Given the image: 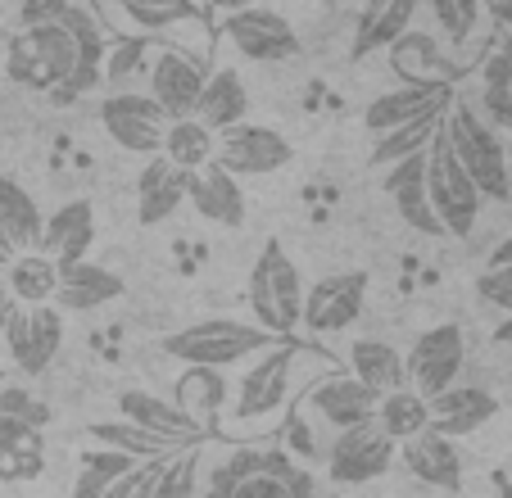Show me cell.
<instances>
[{
    "instance_id": "6da1fadb",
    "label": "cell",
    "mask_w": 512,
    "mask_h": 498,
    "mask_svg": "<svg viewBox=\"0 0 512 498\" xmlns=\"http://www.w3.org/2000/svg\"><path fill=\"white\" fill-rule=\"evenodd\" d=\"M445 136H449V150L454 159L463 163V173L476 182L481 200H508L512 191V177H508V154H503V141L467 96L449 100V114H445Z\"/></svg>"
},
{
    "instance_id": "7a4b0ae2",
    "label": "cell",
    "mask_w": 512,
    "mask_h": 498,
    "mask_svg": "<svg viewBox=\"0 0 512 498\" xmlns=\"http://www.w3.org/2000/svg\"><path fill=\"white\" fill-rule=\"evenodd\" d=\"M272 345H277V336H268V331L254 322H241V317H209V322L182 326V331L159 340V349H164L168 358H177V363L218 367V372H227L232 363L263 354V349H272Z\"/></svg>"
},
{
    "instance_id": "3957f363",
    "label": "cell",
    "mask_w": 512,
    "mask_h": 498,
    "mask_svg": "<svg viewBox=\"0 0 512 498\" xmlns=\"http://www.w3.org/2000/svg\"><path fill=\"white\" fill-rule=\"evenodd\" d=\"M250 313L254 326L277 340H286L304 317V272L281 249V240H268L250 268Z\"/></svg>"
},
{
    "instance_id": "277c9868",
    "label": "cell",
    "mask_w": 512,
    "mask_h": 498,
    "mask_svg": "<svg viewBox=\"0 0 512 498\" xmlns=\"http://www.w3.org/2000/svg\"><path fill=\"white\" fill-rule=\"evenodd\" d=\"M422 168H426V195H431V209L435 218H440V227H445V236H472L476 218H481V191H476V182L463 173V163L454 159V150H449V136L445 127L431 136V145L422 150Z\"/></svg>"
},
{
    "instance_id": "5b68a950",
    "label": "cell",
    "mask_w": 512,
    "mask_h": 498,
    "mask_svg": "<svg viewBox=\"0 0 512 498\" xmlns=\"http://www.w3.org/2000/svg\"><path fill=\"white\" fill-rule=\"evenodd\" d=\"M10 77L19 87H32V91H55L64 77H73L82 64L78 46L68 37L59 23H41V28H23L19 37L10 41V59H5Z\"/></svg>"
},
{
    "instance_id": "8992f818",
    "label": "cell",
    "mask_w": 512,
    "mask_h": 498,
    "mask_svg": "<svg viewBox=\"0 0 512 498\" xmlns=\"http://www.w3.org/2000/svg\"><path fill=\"white\" fill-rule=\"evenodd\" d=\"M295 358H300V345L290 340H277L272 349L254 354L250 372L236 381V422H263L277 408H286L290 385H295Z\"/></svg>"
},
{
    "instance_id": "52a82bcc",
    "label": "cell",
    "mask_w": 512,
    "mask_h": 498,
    "mask_svg": "<svg viewBox=\"0 0 512 498\" xmlns=\"http://www.w3.org/2000/svg\"><path fill=\"white\" fill-rule=\"evenodd\" d=\"M463 363H467V336H463V326H454V322L431 326V331H422V336L413 340V349H408V358H404L408 390H417L422 399H435L440 390L458 385V376H463Z\"/></svg>"
},
{
    "instance_id": "ba28073f",
    "label": "cell",
    "mask_w": 512,
    "mask_h": 498,
    "mask_svg": "<svg viewBox=\"0 0 512 498\" xmlns=\"http://www.w3.org/2000/svg\"><path fill=\"white\" fill-rule=\"evenodd\" d=\"M59 345H64V313L55 304H14L5 322V349L28 381H37L55 363Z\"/></svg>"
},
{
    "instance_id": "9c48e42d",
    "label": "cell",
    "mask_w": 512,
    "mask_h": 498,
    "mask_svg": "<svg viewBox=\"0 0 512 498\" xmlns=\"http://www.w3.org/2000/svg\"><path fill=\"white\" fill-rule=\"evenodd\" d=\"M295 150L290 141L277 132V127L263 123H236L227 132H218V145H213V163L227 168L232 177H268L290 168Z\"/></svg>"
},
{
    "instance_id": "30bf717a",
    "label": "cell",
    "mask_w": 512,
    "mask_h": 498,
    "mask_svg": "<svg viewBox=\"0 0 512 498\" xmlns=\"http://www.w3.org/2000/svg\"><path fill=\"white\" fill-rule=\"evenodd\" d=\"M100 123H105L109 141L123 145L127 154H145V159L164 154L168 114L150 96H136V91H114V96L100 100Z\"/></svg>"
},
{
    "instance_id": "8fae6325",
    "label": "cell",
    "mask_w": 512,
    "mask_h": 498,
    "mask_svg": "<svg viewBox=\"0 0 512 498\" xmlns=\"http://www.w3.org/2000/svg\"><path fill=\"white\" fill-rule=\"evenodd\" d=\"M399 458V444L381 431L377 422L349 426V431H336V444L327 453V471L336 485H368V480H381Z\"/></svg>"
},
{
    "instance_id": "7c38bea8",
    "label": "cell",
    "mask_w": 512,
    "mask_h": 498,
    "mask_svg": "<svg viewBox=\"0 0 512 498\" xmlns=\"http://www.w3.org/2000/svg\"><path fill=\"white\" fill-rule=\"evenodd\" d=\"M209 73L213 68L200 55H191V50H159L155 64H150V91L145 96L164 109L168 123L195 118V105H200V91L209 82Z\"/></svg>"
},
{
    "instance_id": "4fadbf2b",
    "label": "cell",
    "mask_w": 512,
    "mask_h": 498,
    "mask_svg": "<svg viewBox=\"0 0 512 498\" xmlns=\"http://www.w3.org/2000/svg\"><path fill=\"white\" fill-rule=\"evenodd\" d=\"M368 308V272H336V277L318 281L313 290H304V317L313 336H336L363 317Z\"/></svg>"
},
{
    "instance_id": "5bb4252c",
    "label": "cell",
    "mask_w": 512,
    "mask_h": 498,
    "mask_svg": "<svg viewBox=\"0 0 512 498\" xmlns=\"http://www.w3.org/2000/svg\"><path fill=\"white\" fill-rule=\"evenodd\" d=\"M223 37L241 50L254 64H281L300 50V37L281 19L277 10H263V5H250V10L223 14Z\"/></svg>"
},
{
    "instance_id": "9a60e30c",
    "label": "cell",
    "mask_w": 512,
    "mask_h": 498,
    "mask_svg": "<svg viewBox=\"0 0 512 498\" xmlns=\"http://www.w3.org/2000/svg\"><path fill=\"white\" fill-rule=\"evenodd\" d=\"M227 462H232V471H236L232 498H300L304 494L300 467L281 449H250Z\"/></svg>"
},
{
    "instance_id": "2e32d148",
    "label": "cell",
    "mask_w": 512,
    "mask_h": 498,
    "mask_svg": "<svg viewBox=\"0 0 512 498\" xmlns=\"http://www.w3.org/2000/svg\"><path fill=\"white\" fill-rule=\"evenodd\" d=\"M386 55H390V73L404 87H454V77H458V64L445 55V46L431 32L408 28Z\"/></svg>"
},
{
    "instance_id": "e0dca14e",
    "label": "cell",
    "mask_w": 512,
    "mask_h": 498,
    "mask_svg": "<svg viewBox=\"0 0 512 498\" xmlns=\"http://www.w3.org/2000/svg\"><path fill=\"white\" fill-rule=\"evenodd\" d=\"M426 417H431V431L463 440V435H476L485 422L499 417V399L485 385H449L435 399H426Z\"/></svg>"
},
{
    "instance_id": "ac0fdd59",
    "label": "cell",
    "mask_w": 512,
    "mask_h": 498,
    "mask_svg": "<svg viewBox=\"0 0 512 498\" xmlns=\"http://www.w3.org/2000/svg\"><path fill=\"white\" fill-rule=\"evenodd\" d=\"M377 403H381V394L368 390L363 381H354L349 372L322 376L309 390V408L318 412L331 431H349V426L372 422V417H377Z\"/></svg>"
},
{
    "instance_id": "d6986e66",
    "label": "cell",
    "mask_w": 512,
    "mask_h": 498,
    "mask_svg": "<svg viewBox=\"0 0 512 498\" xmlns=\"http://www.w3.org/2000/svg\"><path fill=\"white\" fill-rule=\"evenodd\" d=\"M91 240H96V209H91L87 200H68V204H59V209L46 213L37 254H46L50 263L68 268V263L87 259Z\"/></svg>"
},
{
    "instance_id": "ffe728a7",
    "label": "cell",
    "mask_w": 512,
    "mask_h": 498,
    "mask_svg": "<svg viewBox=\"0 0 512 498\" xmlns=\"http://www.w3.org/2000/svg\"><path fill=\"white\" fill-rule=\"evenodd\" d=\"M399 458H404V467L431 489L458 494V485H463V453H458V444L449 440V435L431 431V426H426L422 435L399 444Z\"/></svg>"
},
{
    "instance_id": "44dd1931",
    "label": "cell",
    "mask_w": 512,
    "mask_h": 498,
    "mask_svg": "<svg viewBox=\"0 0 512 498\" xmlns=\"http://www.w3.org/2000/svg\"><path fill=\"white\" fill-rule=\"evenodd\" d=\"M386 195L395 204V213L404 218V227L422 231V236H445L440 218L431 209V195H426V168H422V154H408V159L390 163L386 168Z\"/></svg>"
},
{
    "instance_id": "7402d4cb",
    "label": "cell",
    "mask_w": 512,
    "mask_h": 498,
    "mask_svg": "<svg viewBox=\"0 0 512 498\" xmlns=\"http://www.w3.org/2000/svg\"><path fill=\"white\" fill-rule=\"evenodd\" d=\"M186 186H191V173L177 168V163H168L164 154H155V159L141 168V177H136V222H141V227H155V222L173 218L186 204Z\"/></svg>"
},
{
    "instance_id": "603a6c76",
    "label": "cell",
    "mask_w": 512,
    "mask_h": 498,
    "mask_svg": "<svg viewBox=\"0 0 512 498\" xmlns=\"http://www.w3.org/2000/svg\"><path fill=\"white\" fill-rule=\"evenodd\" d=\"M123 290H127L123 277H114L109 268L82 259V263L59 268V286H55V299H50V304H55L59 313H96V308L123 299Z\"/></svg>"
},
{
    "instance_id": "cb8c5ba5",
    "label": "cell",
    "mask_w": 512,
    "mask_h": 498,
    "mask_svg": "<svg viewBox=\"0 0 512 498\" xmlns=\"http://www.w3.org/2000/svg\"><path fill=\"white\" fill-rule=\"evenodd\" d=\"M186 200L200 218L218 222V227L236 231L245 222V191H241V177H232L227 168L218 163H204L200 173H191V186H186Z\"/></svg>"
},
{
    "instance_id": "d4e9b609",
    "label": "cell",
    "mask_w": 512,
    "mask_h": 498,
    "mask_svg": "<svg viewBox=\"0 0 512 498\" xmlns=\"http://www.w3.org/2000/svg\"><path fill=\"white\" fill-rule=\"evenodd\" d=\"M118 417L145 426V431H155V435H164V440L186 444V449H195V444L204 440V426H195L173 399H159V394H150V390H123L118 394Z\"/></svg>"
},
{
    "instance_id": "484cf974",
    "label": "cell",
    "mask_w": 512,
    "mask_h": 498,
    "mask_svg": "<svg viewBox=\"0 0 512 498\" xmlns=\"http://www.w3.org/2000/svg\"><path fill=\"white\" fill-rule=\"evenodd\" d=\"M417 10H422V0H368V5L358 10L349 55L368 59V55H377V50H390L408 32V23L417 19Z\"/></svg>"
},
{
    "instance_id": "4316f807",
    "label": "cell",
    "mask_w": 512,
    "mask_h": 498,
    "mask_svg": "<svg viewBox=\"0 0 512 498\" xmlns=\"http://www.w3.org/2000/svg\"><path fill=\"white\" fill-rule=\"evenodd\" d=\"M46 213L32 200V191L14 177H0V249L10 254H32L41 245Z\"/></svg>"
},
{
    "instance_id": "83f0119b",
    "label": "cell",
    "mask_w": 512,
    "mask_h": 498,
    "mask_svg": "<svg viewBox=\"0 0 512 498\" xmlns=\"http://www.w3.org/2000/svg\"><path fill=\"white\" fill-rule=\"evenodd\" d=\"M449 100H454V87H399V91H386V96H377L368 109H363V123H368V132L386 136L395 132V127L413 123V118L431 114V109H445Z\"/></svg>"
},
{
    "instance_id": "f1b7e54d",
    "label": "cell",
    "mask_w": 512,
    "mask_h": 498,
    "mask_svg": "<svg viewBox=\"0 0 512 498\" xmlns=\"http://www.w3.org/2000/svg\"><path fill=\"white\" fill-rule=\"evenodd\" d=\"M245 109H250V91H245V77L236 68H213L209 82L200 91V105H195V118L209 127L213 136L227 132V127L245 123Z\"/></svg>"
},
{
    "instance_id": "f546056e",
    "label": "cell",
    "mask_w": 512,
    "mask_h": 498,
    "mask_svg": "<svg viewBox=\"0 0 512 498\" xmlns=\"http://www.w3.org/2000/svg\"><path fill=\"white\" fill-rule=\"evenodd\" d=\"M41 467H46V435L19 417H0V480L19 485L41 476Z\"/></svg>"
},
{
    "instance_id": "4dcf8cb0",
    "label": "cell",
    "mask_w": 512,
    "mask_h": 498,
    "mask_svg": "<svg viewBox=\"0 0 512 498\" xmlns=\"http://www.w3.org/2000/svg\"><path fill=\"white\" fill-rule=\"evenodd\" d=\"M87 435L100 449H114L132 462H168V458H177V453H186V444L164 440V435L145 431V426H136V422H123V417H118V422H91Z\"/></svg>"
},
{
    "instance_id": "1f68e13d",
    "label": "cell",
    "mask_w": 512,
    "mask_h": 498,
    "mask_svg": "<svg viewBox=\"0 0 512 498\" xmlns=\"http://www.w3.org/2000/svg\"><path fill=\"white\" fill-rule=\"evenodd\" d=\"M349 376L377 394H395L408 385L404 354L395 345H386V340H354L349 345Z\"/></svg>"
},
{
    "instance_id": "d6a6232c",
    "label": "cell",
    "mask_w": 512,
    "mask_h": 498,
    "mask_svg": "<svg viewBox=\"0 0 512 498\" xmlns=\"http://www.w3.org/2000/svg\"><path fill=\"white\" fill-rule=\"evenodd\" d=\"M227 376L218 372V367H186L182 376L173 381V394H177V408L191 417L195 426H204L209 431V422L223 412V403H227Z\"/></svg>"
},
{
    "instance_id": "836d02e7",
    "label": "cell",
    "mask_w": 512,
    "mask_h": 498,
    "mask_svg": "<svg viewBox=\"0 0 512 498\" xmlns=\"http://www.w3.org/2000/svg\"><path fill=\"white\" fill-rule=\"evenodd\" d=\"M59 286V263H50L46 254H14L10 277H5V290L14 295V304H50Z\"/></svg>"
},
{
    "instance_id": "e575fe53",
    "label": "cell",
    "mask_w": 512,
    "mask_h": 498,
    "mask_svg": "<svg viewBox=\"0 0 512 498\" xmlns=\"http://www.w3.org/2000/svg\"><path fill=\"white\" fill-rule=\"evenodd\" d=\"M123 19L136 32H164V28H182V23H204V5L200 0H118Z\"/></svg>"
},
{
    "instance_id": "d590c367",
    "label": "cell",
    "mask_w": 512,
    "mask_h": 498,
    "mask_svg": "<svg viewBox=\"0 0 512 498\" xmlns=\"http://www.w3.org/2000/svg\"><path fill=\"white\" fill-rule=\"evenodd\" d=\"M213 145H218V136L200 118H177L164 132V159L186 168V173H200L204 163H213Z\"/></svg>"
},
{
    "instance_id": "8d00e7d4",
    "label": "cell",
    "mask_w": 512,
    "mask_h": 498,
    "mask_svg": "<svg viewBox=\"0 0 512 498\" xmlns=\"http://www.w3.org/2000/svg\"><path fill=\"white\" fill-rule=\"evenodd\" d=\"M372 422H377L395 444H404V440H413V435H422L426 426H431V417H426L422 394L404 385V390H395V394H381L377 417H372Z\"/></svg>"
},
{
    "instance_id": "74e56055",
    "label": "cell",
    "mask_w": 512,
    "mask_h": 498,
    "mask_svg": "<svg viewBox=\"0 0 512 498\" xmlns=\"http://www.w3.org/2000/svg\"><path fill=\"white\" fill-rule=\"evenodd\" d=\"M445 114H449V105H445V109H431V114L413 118V123L395 127V132H386V136L377 141V150H372V163L390 168V163L408 159V154H422L426 145H431V136L445 127Z\"/></svg>"
},
{
    "instance_id": "f35d334b",
    "label": "cell",
    "mask_w": 512,
    "mask_h": 498,
    "mask_svg": "<svg viewBox=\"0 0 512 498\" xmlns=\"http://www.w3.org/2000/svg\"><path fill=\"white\" fill-rule=\"evenodd\" d=\"M481 118L494 132H512V59L490 55L481 68Z\"/></svg>"
},
{
    "instance_id": "ab89813d",
    "label": "cell",
    "mask_w": 512,
    "mask_h": 498,
    "mask_svg": "<svg viewBox=\"0 0 512 498\" xmlns=\"http://www.w3.org/2000/svg\"><path fill=\"white\" fill-rule=\"evenodd\" d=\"M136 462L123 458V453L114 449H91L82 453V467H78V480H73V498H105L109 485H114L118 476H127Z\"/></svg>"
},
{
    "instance_id": "60d3db41",
    "label": "cell",
    "mask_w": 512,
    "mask_h": 498,
    "mask_svg": "<svg viewBox=\"0 0 512 498\" xmlns=\"http://www.w3.org/2000/svg\"><path fill=\"white\" fill-rule=\"evenodd\" d=\"M59 28L73 37V46H78V55H82V64L87 68L105 64V28H100V19L91 10H82V5L68 0L64 14H59Z\"/></svg>"
},
{
    "instance_id": "b9f144b4",
    "label": "cell",
    "mask_w": 512,
    "mask_h": 498,
    "mask_svg": "<svg viewBox=\"0 0 512 498\" xmlns=\"http://www.w3.org/2000/svg\"><path fill=\"white\" fill-rule=\"evenodd\" d=\"M150 498H200V458H195V449L159 462V476H155Z\"/></svg>"
},
{
    "instance_id": "7bdbcfd3",
    "label": "cell",
    "mask_w": 512,
    "mask_h": 498,
    "mask_svg": "<svg viewBox=\"0 0 512 498\" xmlns=\"http://www.w3.org/2000/svg\"><path fill=\"white\" fill-rule=\"evenodd\" d=\"M426 10H431V19L440 23V32H445L454 46H463V41H472L476 23H481V0H422Z\"/></svg>"
},
{
    "instance_id": "ee69618b",
    "label": "cell",
    "mask_w": 512,
    "mask_h": 498,
    "mask_svg": "<svg viewBox=\"0 0 512 498\" xmlns=\"http://www.w3.org/2000/svg\"><path fill=\"white\" fill-rule=\"evenodd\" d=\"M0 417H19V422H28V426H37V431H46L50 408L32 399L28 385H0Z\"/></svg>"
},
{
    "instance_id": "f6af8a7d",
    "label": "cell",
    "mask_w": 512,
    "mask_h": 498,
    "mask_svg": "<svg viewBox=\"0 0 512 498\" xmlns=\"http://www.w3.org/2000/svg\"><path fill=\"white\" fill-rule=\"evenodd\" d=\"M476 295L490 308L512 317V268H485L481 277H476Z\"/></svg>"
},
{
    "instance_id": "bcb514c9",
    "label": "cell",
    "mask_w": 512,
    "mask_h": 498,
    "mask_svg": "<svg viewBox=\"0 0 512 498\" xmlns=\"http://www.w3.org/2000/svg\"><path fill=\"white\" fill-rule=\"evenodd\" d=\"M155 476H159V462H136L127 476H118L114 485H109L105 498H150V489H155Z\"/></svg>"
},
{
    "instance_id": "7dc6e473",
    "label": "cell",
    "mask_w": 512,
    "mask_h": 498,
    "mask_svg": "<svg viewBox=\"0 0 512 498\" xmlns=\"http://www.w3.org/2000/svg\"><path fill=\"white\" fill-rule=\"evenodd\" d=\"M100 87V68H78L73 77H64L55 91H50V100L55 105H73L78 96H87V91H96Z\"/></svg>"
},
{
    "instance_id": "c3c4849f",
    "label": "cell",
    "mask_w": 512,
    "mask_h": 498,
    "mask_svg": "<svg viewBox=\"0 0 512 498\" xmlns=\"http://www.w3.org/2000/svg\"><path fill=\"white\" fill-rule=\"evenodd\" d=\"M68 0H28V10H23V23L28 28H41V23H59Z\"/></svg>"
},
{
    "instance_id": "681fc988",
    "label": "cell",
    "mask_w": 512,
    "mask_h": 498,
    "mask_svg": "<svg viewBox=\"0 0 512 498\" xmlns=\"http://www.w3.org/2000/svg\"><path fill=\"white\" fill-rule=\"evenodd\" d=\"M232 489H236V471H232V462H223V467L209 476V489H204V498H232Z\"/></svg>"
},
{
    "instance_id": "f907efd6",
    "label": "cell",
    "mask_w": 512,
    "mask_h": 498,
    "mask_svg": "<svg viewBox=\"0 0 512 498\" xmlns=\"http://www.w3.org/2000/svg\"><path fill=\"white\" fill-rule=\"evenodd\" d=\"M485 268H512V236L494 245V254H490V263H485Z\"/></svg>"
},
{
    "instance_id": "816d5d0a",
    "label": "cell",
    "mask_w": 512,
    "mask_h": 498,
    "mask_svg": "<svg viewBox=\"0 0 512 498\" xmlns=\"http://www.w3.org/2000/svg\"><path fill=\"white\" fill-rule=\"evenodd\" d=\"M250 5H259V0H209V10L218 14H236V10H250Z\"/></svg>"
},
{
    "instance_id": "f5cc1de1",
    "label": "cell",
    "mask_w": 512,
    "mask_h": 498,
    "mask_svg": "<svg viewBox=\"0 0 512 498\" xmlns=\"http://www.w3.org/2000/svg\"><path fill=\"white\" fill-rule=\"evenodd\" d=\"M10 313H14V295L0 286V336H5V322H10Z\"/></svg>"
},
{
    "instance_id": "db71d44e",
    "label": "cell",
    "mask_w": 512,
    "mask_h": 498,
    "mask_svg": "<svg viewBox=\"0 0 512 498\" xmlns=\"http://www.w3.org/2000/svg\"><path fill=\"white\" fill-rule=\"evenodd\" d=\"M494 345L512 349V317H503V322H499V326H494Z\"/></svg>"
},
{
    "instance_id": "11a10c76",
    "label": "cell",
    "mask_w": 512,
    "mask_h": 498,
    "mask_svg": "<svg viewBox=\"0 0 512 498\" xmlns=\"http://www.w3.org/2000/svg\"><path fill=\"white\" fill-rule=\"evenodd\" d=\"M494 19H499L503 28H512V0H499V5H494Z\"/></svg>"
},
{
    "instance_id": "9f6ffc18",
    "label": "cell",
    "mask_w": 512,
    "mask_h": 498,
    "mask_svg": "<svg viewBox=\"0 0 512 498\" xmlns=\"http://www.w3.org/2000/svg\"><path fill=\"white\" fill-rule=\"evenodd\" d=\"M10 263H14V254L10 249H0V286H5V277H10Z\"/></svg>"
},
{
    "instance_id": "6f0895ef",
    "label": "cell",
    "mask_w": 512,
    "mask_h": 498,
    "mask_svg": "<svg viewBox=\"0 0 512 498\" xmlns=\"http://www.w3.org/2000/svg\"><path fill=\"white\" fill-rule=\"evenodd\" d=\"M499 55H508V59H512V37H508V46H503V50H499Z\"/></svg>"
},
{
    "instance_id": "680465c9",
    "label": "cell",
    "mask_w": 512,
    "mask_h": 498,
    "mask_svg": "<svg viewBox=\"0 0 512 498\" xmlns=\"http://www.w3.org/2000/svg\"><path fill=\"white\" fill-rule=\"evenodd\" d=\"M0 385H10V376H5V367H0Z\"/></svg>"
}]
</instances>
